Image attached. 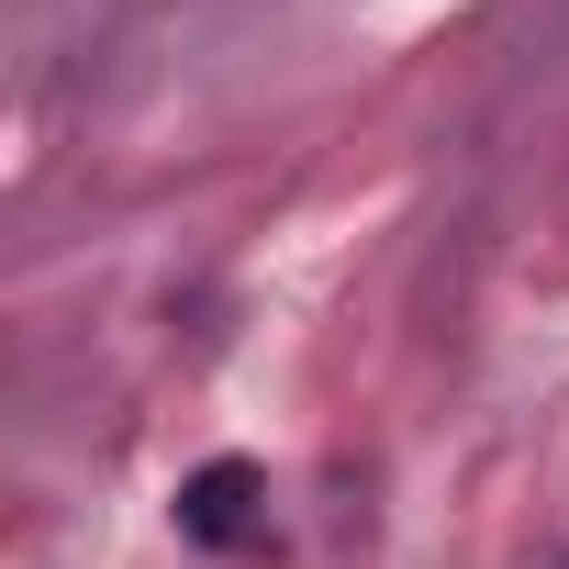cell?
I'll list each match as a JSON object with an SVG mask.
<instances>
[{"instance_id":"cell-1","label":"cell","mask_w":569,"mask_h":569,"mask_svg":"<svg viewBox=\"0 0 569 569\" xmlns=\"http://www.w3.org/2000/svg\"><path fill=\"white\" fill-rule=\"evenodd\" d=\"M257 491H268V480H257L246 458H212V469H190V480H179V536H190V547H246V525H257Z\"/></svg>"}]
</instances>
